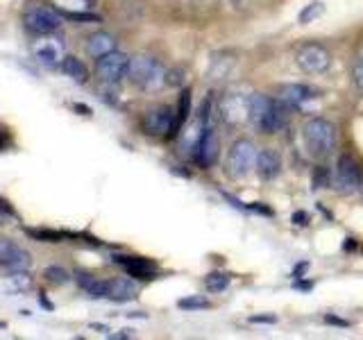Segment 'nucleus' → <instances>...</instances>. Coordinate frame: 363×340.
Segmentation results:
<instances>
[{
  "instance_id": "1",
  "label": "nucleus",
  "mask_w": 363,
  "mask_h": 340,
  "mask_svg": "<svg viewBox=\"0 0 363 340\" xmlns=\"http://www.w3.org/2000/svg\"><path fill=\"white\" fill-rule=\"evenodd\" d=\"M289 109L281 100H272L268 96L255 94L250 98V120L264 134H275L289 120Z\"/></svg>"
},
{
  "instance_id": "2",
  "label": "nucleus",
  "mask_w": 363,
  "mask_h": 340,
  "mask_svg": "<svg viewBox=\"0 0 363 340\" xmlns=\"http://www.w3.org/2000/svg\"><path fill=\"white\" fill-rule=\"evenodd\" d=\"M166 68L150 55H136L130 60L128 77L141 91H159L166 84Z\"/></svg>"
},
{
  "instance_id": "3",
  "label": "nucleus",
  "mask_w": 363,
  "mask_h": 340,
  "mask_svg": "<svg viewBox=\"0 0 363 340\" xmlns=\"http://www.w3.org/2000/svg\"><path fill=\"white\" fill-rule=\"evenodd\" d=\"M304 145L309 150L311 157L315 159H325L332 154V150L336 147V128L325 118H311L306 120L304 130Z\"/></svg>"
},
{
  "instance_id": "4",
  "label": "nucleus",
  "mask_w": 363,
  "mask_h": 340,
  "mask_svg": "<svg viewBox=\"0 0 363 340\" xmlns=\"http://www.w3.org/2000/svg\"><path fill=\"white\" fill-rule=\"evenodd\" d=\"M257 145L250 139H238L227 152L225 170L232 179H245L257 166Z\"/></svg>"
},
{
  "instance_id": "5",
  "label": "nucleus",
  "mask_w": 363,
  "mask_h": 340,
  "mask_svg": "<svg viewBox=\"0 0 363 340\" xmlns=\"http://www.w3.org/2000/svg\"><path fill=\"white\" fill-rule=\"evenodd\" d=\"M62 18V11L55 7H32L23 16V26H26L28 32L41 37V34H55L60 30Z\"/></svg>"
},
{
  "instance_id": "6",
  "label": "nucleus",
  "mask_w": 363,
  "mask_h": 340,
  "mask_svg": "<svg viewBox=\"0 0 363 340\" xmlns=\"http://www.w3.org/2000/svg\"><path fill=\"white\" fill-rule=\"evenodd\" d=\"M143 132L150 136H175L177 134V113L166 105L145 111Z\"/></svg>"
},
{
  "instance_id": "7",
  "label": "nucleus",
  "mask_w": 363,
  "mask_h": 340,
  "mask_svg": "<svg viewBox=\"0 0 363 340\" xmlns=\"http://www.w3.org/2000/svg\"><path fill=\"white\" fill-rule=\"evenodd\" d=\"M334 184L340 193H357L363 188V170L354 157L343 154L336 164Z\"/></svg>"
},
{
  "instance_id": "8",
  "label": "nucleus",
  "mask_w": 363,
  "mask_h": 340,
  "mask_svg": "<svg viewBox=\"0 0 363 340\" xmlns=\"http://www.w3.org/2000/svg\"><path fill=\"white\" fill-rule=\"evenodd\" d=\"M295 62L302 68L304 73H325L329 64H332V55H329L320 43H304L295 52Z\"/></svg>"
},
{
  "instance_id": "9",
  "label": "nucleus",
  "mask_w": 363,
  "mask_h": 340,
  "mask_svg": "<svg viewBox=\"0 0 363 340\" xmlns=\"http://www.w3.org/2000/svg\"><path fill=\"white\" fill-rule=\"evenodd\" d=\"M128 68H130V57L118 52V50H113L105 57H100V60L96 62V75L100 77V82L116 84L125 75H128Z\"/></svg>"
},
{
  "instance_id": "10",
  "label": "nucleus",
  "mask_w": 363,
  "mask_h": 340,
  "mask_svg": "<svg viewBox=\"0 0 363 340\" xmlns=\"http://www.w3.org/2000/svg\"><path fill=\"white\" fill-rule=\"evenodd\" d=\"M250 98L243 94L223 96L220 105H218V118L225 120L227 125H241V123L250 120Z\"/></svg>"
},
{
  "instance_id": "11",
  "label": "nucleus",
  "mask_w": 363,
  "mask_h": 340,
  "mask_svg": "<svg viewBox=\"0 0 363 340\" xmlns=\"http://www.w3.org/2000/svg\"><path fill=\"white\" fill-rule=\"evenodd\" d=\"M32 52L37 57V62L48 66V68H55V66H62L64 57H66V50H64V41L52 37V34H41V39L34 41L32 45Z\"/></svg>"
},
{
  "instance_id": "12",
  "label": "nucleus",
  "mask_w": 363,
  "mask_h": 340,
  "mask_svg": "<svg viewBox=\"0 0 363 340\" xmlns=\"http://www.w3.org/2000/svg\"><path fill=\"white\" fill-rule=\"evenodd\" d=\"M30 264L32 261H30L28 249H23L21 245L0 238V270L18 272V270H28Z\"/></svg>"
},
{
  "instance_id": "13",
  "label": "nucleus",
  "mask_w": 363,
  "mask_h": 340,
  "mask_svg": "<svg viewBox=\"0 0 363 340\" xmlns=\"http://www.w3.org/2000/svg\"><path fill=\"white\" fill-rule=\"evenodd\" d=\"M191 157L200 168H209L216 164V159H218V136L213 134L211 128L204 130V134L200 136V141L196 145V150L191 152Z\"/></svg>"
},
{
  "instance_id": "14",
  "label": "nucleus",
  "mask_w": 363,
  "mask_h": 340,
  "mask_svg": "<svg viewBox=\"0 0 363 340\" xmlns=\"http://www.w3.org/2000/svg\"><path fill=\"white\" fill-rule=\"evenodd\" d=\"M277 100H281L286 107L295 109V107H302L304 102L313 100V91L304 84H284L277 91Z\"/></svg>"
},
{
  "instance_id": "15",
  "label": "nucleus",
  "mask_w": 363,
  "mask_h": 340,
  "mask_svg": "<svg viewBox=\"0 0 363 340\" xmlns=\"http://www.w3.org/2000/svg\"><path fill=\"white\" fill-rule=\"evenodd\" d=\"M116 264L125 268L130 277L134 279H155V264L141 256H116Z\"/></svg>"
},
{
  "instance_id": "16",
  "label": "nucleus",
  "mask_w": 363,
  "mask_h": 340,
  "mask_svg": "<svg viewBox=\"0 0 363 340\" xmlns=\"http://www.w3.org/2000/svg\"><path fill=\"white\" fill-rule=\"evenodd\" d=\"M255 170L259 173L261 179H275L279 175L281 170V159L275 150H270V147H266V150H261L257 154V166Z\"/></svg>"
},
{
  "instance_id": "17",
  "label": "nucleus",
  "mask_w": 363,
  "mask_h": 340,
  "mask_svg": "<svg viewBox=\"0 0 363 340\" xmlns=\"http://www.w3.org/2000/svg\"><path fill=\"white\" fill-rule=\"evenodd\" d=\"M113 50H116V39L109 32H96L86 39V52L94 60H100V57H105Z\"/></svg>"
},
{
  "instance_id": "18",
  "label": "nucleus",
  "mask_w": 363,
  "mask_h": 340,
  "mask_svg": "<svg viewBox=\"0 0 363 340\" xmlns=\"http://www.w3.org/2000/svg\"><path fill=\"white\" fill-rule=\"evenodd\" d=\"M136 298V283L128 277H118L107 281V300L113 302H130Z\"/></svg>"
},
{
  "instance_id": "19",
  "label": "nucleus",
  "mask_w": 363,
  "mask_h": 340,
  "mask_svg": "<svg viewBox=\"0 0 363 340\" xmlns=\"http://www.w3.org/2000/svg\"><path fill=\"white\" fill-rule=\"evenodd\" d=\"M32 288V277L28 275L26 270H18V272H9V277L5 279V290L11 295H23Z\"/></svg>"
},
{
  "instance_id": "20",
  "label": "nucleus",
  "mask_w": 363,
  "mask_h": 340,
  "mask_svg": "<svg viewBox=\"0 0 363 340\" xmlns=\"http://www.w3.org/2000/svg\"><path fill=\"white\" fill-rule=\"evenodd\" d=\"M62 71L75 79L77 84H84L86 79H89V71H86V66L77 60V57H64V62H62Z\"/></svg>"
},
{
  "instance_id": "21",
  "label": "nucleus",
  "mask_w": 363,
  "mask_h": 340,
  "mask_svg": "<svg viewBox=\"0 0 363 340\" xmlns=\"http://www.w3.org/2000/svg\"><path fill=\"white\" fill-rule=\"evenodd\" d=\"M323 14H325V3H320V0H313V3H309L300 11V23H302V26H306V23H313Z\"/></svg>"
},
{
  "instance_id": "22",
  "label": "nucleus",
  "mask_w": 363,
  "mask_h": 340,
  "mask_svg": "<svg viewBox=\"0 0 363 340\" xmlns=\"http://www.w3.org/2000/svg\"><path fill=\"white\" fill-rule=\"evenodd\" d=\"M204 286L211 293H223L230 286V275H225V272H211V275L204 279Z\"/></svg>"
},
{
  "instance_id": "23",
  "label": "nucleus",
  "mask_w": 363,
  "mask_h": 340,
  "mask_svg": "<svg viewBox=\"0 0 363 340\" xmlns=\"http://www.w3.org/2000/svg\"><path fill=\"white\" fill-rule=\"evenodd\" d=\"M28 234L32 238H37V241H41V243H60L62 238L66 236V234L55 232V230H28Z\"/></svg>"
},
{
  "instance_id": "24",
  "label": "nucleus",
  "mask_w": 363,
  "mask_h": 340,
  "mask_svg": "<svg viewBox=\"0 0 363 340\" xmlns=\"http://www.w3.org/2000/svg\"><path fill=\"white\" fill-rule=\"evenodd\" d=\"M189 109H191V91L186 89L184 94H182V98H179V107H177V132H179L182 125L186 123V118H189Z\"/></svg>"
},
{
  "instance_id": "25",
  "label": "nucleus",
  "mask_w": 363,
  "mask_h": 340,
  "mask_svg": "<svg viewBox=\"0 0 363 340\" xmlns=\"http://www.w3.org/2000/svg\"><path fill=\"white\" fill-rule=\"evenodd\" d=\"M43 277L48 279L50 283H55V286H62V283L68 281V272L64 268H60V266H50V268H45Z\"/></svg>"
},
{
  "instance_id": "26",
  "label": "nucleus",
  "mask_w": 363,
  "mask_h": 340,
  "mask_svg": "<svg viewBox=\"0 0 363 340\" xmlns=\"http://www.w3.org/2000/svg\"><path fill=\"white\" fill-rule=\"evenodd\" d=\"M179 309H184V311H202V309H207L209 302L200 298V295H196V298H186V300H179L177 302Z\"/></svg>"
},
{
  "instance_id": "27",
  "label": "nucleus",
  "mask_w": 363,
  "mask_h": 340,
  "mask_svg": "<svg viewBox=\"0 0 363 340\" xmlns=\"http://www.w3.org/2000/svg\"><path fill=\"white\" fill-rule=\"evenodd\" d=\"M62 16L68 21H77V23H98L100 16L94 11H62Z\"/></svg>"
},
{
  "instance_id": "28",
  "label": "nucleus",
  "mask_w": 363,
  "mask_h": 340,
  "mask_svg": "<svg viewBox=\"0 0 363 340\" xmlns=\"http://www.w3.org/2000/svg\"><path fill=\"white\" fill-rule=\"evenodd\" d=\"M329 181H332V177H329L327 168H315V170H313L311 184H313V188H315V191H318V188H325V186H329Z\"/></svg>"
},
{
  "instance_id": "29",
  "label": "nucleus",
  "mask_w": 363,
  "mask_h": 340,
  "mask_svg": "<svg viewBox=\"0 0 363 340\" xmlns=\"http://www.w3.org/2000/svg\"><path fill=\"white\" fill-rule=\"evenodd\" d=\"M352 79H354V84L363 91V60H359L352 68Z\"/></svg>"
},
{
  "instance_id": "30",
  "label": "nucleus",
  "mask_w": 363,
  "mask_h": 340,
  "mask_svg": "<svg viewBox=\"0 0 363 340\" xmlns=\"http://www.w3.org/2000/svg\"><path fill=\"white\" fill-rule=\"evenodd\" d=\"M291 220H293V225H306V222H309V215H306L304 211H298V213H293L291 215Z\"/></svg>"
},
{
  "instance_id": "31",
  "label": "nucleus",
  "mask_w": 363,
  "mask_h": 340,
  "mask_svg": "<svg viewBox=\"0 0 363 340\" xmlns=\"http://www.w3.org/2000/svg\"><path fill=\"white\" fill-rule=\"evenodd\" d=\"M250 322H268V324H272V322H275V317H272V315H255V317H250Z\"/></svg>"
},
{
  "instance_id": "32",
  "label": "nucleus",
  "mask_w": 363,
  "mask_h": 340,
  "mask_svg": "<svg viewBox=\"0 0 363 340\" xmlns=\"http://www.w3.org/2000/svg\"><path fill=\"white\" fill-rule=\"evenodd\" d=\"M325 320H327L329 324H340V327H347V322H345V320H338V317H334V315H327Z\"/></svg>"
},
{
  "instance_id": "33",
  "label": "nucleus",
  "mask_w": 363,
  "mask_h": 340,
  "mask_svg": "<svg viewBox=\"0 0 363 340\" xmlns=\"http://www.w3.org/2000/svg\"><path fill=\"white\" fill-rule=\"evenodd\" d=\"M359 60H363V45H361V48H359Z\"/></svg>"
},
{
  "instance_id": "34",
  "label": "nucleus",
  "mask_w": 363,
  "mask_h": 340,
  "mask_svg": "<svg viewBox=\"0 0 363 340\" xmlns=\"http://www.w3.org/2000/svg\"><path fill=\"white\" fill-rule=\"evenodd\" d=\"M5 143V136H3V132H0V145H3Z\"/></svg>"
}]
</instances>
